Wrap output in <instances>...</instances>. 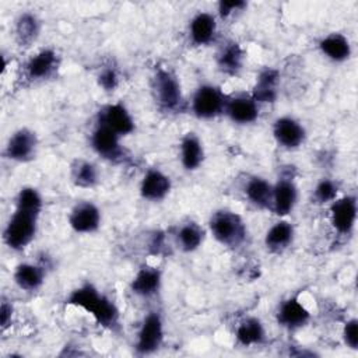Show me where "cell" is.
Masks as SVG:
<instances>
[{"instance_id": "484cf974", "label": "cell", "mask_w": 358, "mask_h": 358, "mask_svg": "<svg viewBox=\"0 0 358 358\" xmlns=\"http://www.w3.org/2000/svg\"><path fill=\"white\" fill-rule=\"evenodd\" d=\"M278 83H280V73L273 67H266L260 70L256 77L252 96L255 101L260 103H271L277 99L278 95Z\"/></svg>"}, {"instance_id": "4316f807", "label": "cell", "mask_w": 358, "mask_h": 358, "mask_svg": "<svg viewBox=\"0 0 358 358\" xmlns=\"http://www.w3.org/2000/svg\"><path fill=\"white\" fill-rule=\"evenodd\" d=\"M319 50L322 55L334 62L344 63L352 55V48L348 38L340 32H330L319 41Z\"/></svg>"}, {"instance_id": "52a82bcc", "label": "cell", "mask_w": 358, "mask_h": 358, "mask_svg": "<svg viewBox=\"0 0 358 358\" xmlns=\"http://www.w3.org/2000/svg\"><path fill=\"white\" fill-rule=\"evenodd\" d=\"M90 145L92 151L105 161L109 162H124L129 159L127 151L122 144V137L110 129L95 124L90 134Z\"/></svg>"}, {"instance_id": "277c9868", "label": "cell", "mask_w": 358, "mask_h": 358, "mask_svg": "<svg viewBox=\"0 0 358 358\" xmlns=\"http://www.w3.org/2000/svg\"><path fill=\"white\" fill-rule=\"evenodd\" d=\"M39 217L41 213L14 207V211L3 231V241L6 246L14 252H21L28 248L36 236Z\"/></svg>"}, {"instance_id": "6da1fadb", "label": "cell", "mask_w": 358, "mask_h": 358, "mask_svg": "<svg viewBox=\"0 0 358 358\" xmlns=\"http://www.w3.org/2000/svg\"><path fill=\"white\" fill-rule=\"evenodd\" d=\"M66 303L85 310L106 330L117 331L120 327V312L117 305L92 282H84L74 288L66 298Z\"/></svg>"}, {"instance_id": "4fadbf2b", "label": "cell", "mask_w": 358, "mask_h": 358, "mask_svg": "<svg viewBox=\"0 0 358 358\" xmlns=\"http://www.w3.org/2000/svg\"><path fill=\"white\" fill-rule=\"evenodd\" d=\"M273 137L281 148L296 150L305 143L306 130L298 119L285 115L274 120Z\"/></svg>"}, {"instance_id": "5bb4252c", "label": "cell", "mask_w": 358, "mask_h": 358, "mask_svg": "<svg viewBox=\"0 0 358 358\" xmlns=\"http://www.w3.org/2000/svg\"><path fill=\"white\" fill-rule=\"evenodd\" d=\"M298 203V186L289 173L281 175L273 183V203L271 211L278 217L289 215Z\"/></svg>"}, {"instance_id": "f1b7e54d", "label": "cell", "mask_w": 358, "mask_h": 358, "mask_svg": "<svg viewBox=\"0 0 358 358\" xmlns=\"http://www.w3.org/2000/svg\"><path fill=\"white\" fill-rule=\"evenodd\" d=\"M41 34V20L31 11L21 13L14 24V35L20 46L28 48L36 42Z\"/></svg>"}, {"instance_id": "8fae6325", "label": "cell", "mask_w": 358, "mask_h": 358, "mask_svg": "<svg viewBox=\"0 0 358 358\" xmlns=\"http://www.w3.org/2000/svg\"><path fill=\"white\" fill-rule=\"evenodd\" d=\"M96 123L110 129L120 137L129 136L136 130L134 117L122 102L103 105L96 113Z\"/></svg>"}, {"instance_id": "7402d4cb", "label": "cell", "mask_w": 358, "mask_h": 358, "mask_svg": "<svg viewBox=\"0 0 358 358\" xmlns=\"http://www.w3.org/2000/svg\"><path fill=\"white\" fill-rule=\"evenodd\" d=\"M295 239V228L287 220H278L264 234V246L270 253L281 255L285 252Z\"/></svg>"}, {"instance_id": "4dcf8cb0", "label": "cell", "mask_w": 358, "mask_h": 358, "mask_svg": "<svg viewBox=\"0 0 358 358\" xmlns=\"http://www.w3.org/2000/svg\"><path fill=\"white\" fill-rule=\"evenodd\" d=\"M340 183L331 178H322L312 190V203L317 206L330 204L338 197Z\"/></svg>"}, {"instance_id": "83f0119b", "label": "cell", "mask_w": 358, "mask_h": 358, "mask_svg": "<svg viewBox=\"0 0 358 358\" xmlns=\"http://www.w3.org/2000/svg\"><path fill=\"white\" fill-rule=\"evenodd\" d=\"M173 235L178 249L185 253L196 252L206 239V231L193 220L179 224Z\"/></svg>"}, {"instance_id": "1f68e13d", "label": "cell", "mask_w": 358, "mask_h": 358, "mask_svg": "<svg viewBox=\"0 0 358 358\" xmlns=\"http://www.w3.org/2000/svg\"><path fill=\"white\" fill-rule=\"evenodd\" d=\"M96 83L105 92H113L120 84V76L117 69L112 64L101 67L96 74Z\"/></svg>"}, {"instance_id": "8992f818", "label": "cell", "mask_w": 358, "mask_h": 358, "mask_svg": "<svg viewBox=\"0 0 358 358\" xmlns=\"http://www.w3.org/2000/svg\"><path fill=\"white\" fill-rule=\"evenodd\" d=\"M165 326L164 319L159 312H148L137 330L134 351L137 355H151L155 354L164 344Z\"/></svg>"}, {"instance_id": "5b68a950", "label": "cell", "mask_w": 358, "mask_h": 358, "mask_svg": "<svg viewBox=\"0 0 358 358\" xmlns=\"http://www.w3.org/2000/svg\"><path fill=\"white\" fill-rule=\"evenodd\" d=\"M227 98L228 95H225L218 85L210 83L200 84L192 95L190 110L197 119H215L224 115Z\"/></svg>"}, {"instance_id": "9c48e42d", "label": "cell", "mask_w": 358, "mask_h": 358, "mask_svg": "<svg viewBox=\"0 0 358 358\" xmlns=\"http://www.w3.org/2000/svg\"><path fill=\"white\" fill-rule=\"evenodd\" d=\"M60 66V57L56 50L45 48L34 53L24 63L22 74L31 83H41L52 78Z\"/></svg>"}, {"instance_id": "836d02e7", "label": "cell", "mask_w": 358, "mask_h": 358, "mask_svg": "<svg viewBox=\"0 0 358 358\" xmlns=\"http://www.w3.org/2000/svg\"><path fill=\"white\" fill-rule=\"evenodd\" d=\"M246 7H248V3L242 1V0H234V1H224L222 0V1L218 3V10L217 11H218V15L221 18H229L234 14L243 11Z\"/></svg>"}, {"instance_id": "603a6c76", "label": "cell", "mask_w": 358, "mask_h": 358, "mask_svg": "<svg viewBox=\"0 0 358 358\" xmlns=\"http://www.w3.org/2000/svg\"><path fill=\"white\" fill-rule=\"evenodd\" d=\"M204 145L194 131H187L179 144V159L185 171H197L204 162Z\"/></svg>"}, {"instance_id": "44dd1931", "label": "cell", "mask_w": 358, "mask_h": 358, "mask_svg": "<svg viewBox=\"0 0 358 358\" xmlns=\"http://www.w3.org/2000/svg\"><path fill=\"white\" fill-rule=\"evenodd\" d=\"M13 278L20 289L27 292H35L45 282L46 266H43L42 263L22 262L15 266Z\"/></svg>"}, {"instance_id": "f546056e", "label": "cell", "mask_w": 358, "mask_h": 358, "mask_svg": "<svg viewBox=\"0 0 358 358\" xmlns=\"http://www.w3.org/2000/svg\"><path fill=\"white\" fill-rule=\"evenodd\" d=\"M70 178L74 186L81 189H91L99 182V171L96 165L88 159H74L70 166Z\"/></svg>"}, {"instance_id": "d6986e66", "label": "cell", "mask_w": 358, "mask_h": 358, "mask_svg": "<svg viewBox=\"0 0 358 358\" xmlns=\"http://www.w3.org/2000/svg\"><path fill=\"white\" fill-rule=\"evenodd\" d=\"M218 24L215 15L200 11L189 22V39L194 46H207L215 41Z\"/></svg>"}, {"instance_id": "e575fe53", "label": "cell", "mask_w": 358, "mask_h": 358, "mask_svg": "<svg viewBox=\"0 0 358 358\" xmlns=\"http://www.w3.org/2000/svg\"><path fill=\"white\" fill-rule=\"evenodd\" d=\"M13 316H14L13 303L10 301L3 299L1 306H0V326H1V330H6L7 327H10L11 322H13Z\"/></svg>"}, {"instance_id": "7a4b0ae2", "label": "cell", "mask_w": 358, "mask_h": 358, "mask_svg": "<svg viewBox=\"0 0 358 358\" xmlns=\"http://www.w3.org/2000/svg\"><path fill=\"white\" fill-rule=\"evenodd\" d=\"M208 229L220 245L229 249H239L248 239L246 222L229 208L215 210L208 220Z\"/></svg>"}, {"instance_id": "30bf717a", "label": "cell", "mask_w": 358, "mask_h": 358, "mask_svg": "<svg viewBox=\"0 0 358 358\" xmlns=\"http://www.w3.org/2000/svg\"><path fill=\"white\" fill-rule=\"evenodd\" d=\"M329 206V217L333 229L338 235H350L354 231L358 214L355 194H345L337 197Z\"/></svg>"}, {"instance_id": "cb8c5ba5", "label": "cell", "mask_w": 358, "mask_h": 358, "mask_svg": "<svg viewBox=\"0 0 358 358\" xmlns=\"http://www.w3.org/2000/svg\"><path fill=\"white\" fill-rule=\"evenodd\" d=\"M243 194L248 201L260 210H270L273 203V183L259 175H252L245 180Z\"/></svg>"}, {"instance_id": "9a60e30c", "label": "cell", "mask_w": 358, "mask_h": 358, "mask_svg": "<svg viewBox=\"0 0 358 358\" xmlns=\"http://www.w3.org/2000/svg\"><path fill=\"white\" fill-rule=\"evenodd\" d=\"M101 222V210L90 200L76 203L69 214V225L77 234H94L99 229Z\"/></svg>"}, {"instance_id": "d6a6232c", "label": "cell", "mask_w": 358, "mask_h": 358, "mask_svg": "<svg viewBox=\"0 0 358 358\" xmlns=\"http://www.w3.org/2000/svg\"><path fill=\"white\" fill-rule=\"evenodd\" d=\"M341 338L348 348L358 350V320L355 317L348 319L343 324Z\"/></svg>"}, {"instance_id": "ffe728a7", "label": "cell", "mask_w": 358, "mask_h": 358, "mask_svg": "<svg viewBox=\"0 0 358 358\" xmlns=\"http://www.w3.org/2000/svg\"><path fill=\"white\" fill-rule=\"evenodd\" d=\"M245 50L235 41H225L215 53V64L222 74L238 76L245 64Z\"/></svg>"}, {"instance_id": "3957f363", "label": "cell", "mask_w": 358, "mask_h": 358, "mask_svg": "<svg viewBox=\"0 0 358 358\" xmlns=\"http://www.w3.org/2000/svg\"><path fill=\"white\" fill-rule=\"evenodd\" d=\"M152 98L162 112L178 113L185 109V98L179 78L165 67H155L151 76Z\"/></svg>"}, {"instance_id": "2e32d148", "label": "cell", "mask_w": 358, "mask_h": 358, "mask_svg": "<svg viewBox=\"0 0 358 358\" xmlns=\"http://www.w3.org/2000/svg\"><path fill=\"white\" fill-rule=\"evenodd\" d=\"M275 319L282 329L295 331L303 329L310 322V312L298 298L289 296L278 305Z\"/></svg>"}, {"instance_id": "7c38bea8", "label": "cell", "mask_w": 358, "mask_h": 358, "mask_svg": "<svg viewBox=\"0 0 358 358\" xmlns=\"http://www.w3.org/2000/svg\"><path fill=\"white\" fill-rule=\"evenodd\" d=\"M260 105L255 101L252 94L238 92L228 95L224 115L235 124L246 126L252 124L259 119Z\"/></svg>"}, {"instance_id": "e0dca14e", "label": "cell", "mask_w": 358, "mask_h": 358, "mask_svg": "<svg viewBox=\"0 0 358 358\" xmlns=\"http://www.w3.org/2000/svg\"><path fill=\"white\" fill-rule=\"evenodd\" d=\"M172 190V180L159 168H150L144 172L138 192L140 196L147 201H162Z\"/></svg>"}, {"instance_id": "ac0fdd59", "label": "cell", "mask_w": 358, "mask_h": 358, "mask_svg": "<svg viewBox=\"0 0 358 358\" xmlns=\"http://www.w3.org/2000/svg\"><path fill=\"white\" fill-rule=\"evenodd\" d=\"M162 288V271L157 266H141L130 281V291L138 298H152Z\"/></svg>"}, {"instance_id": "ba28073f", "label": "cell", "mask_w": 358, "mask_h": 358, "mask_svg": "<svg viewBox=\"0 0 358 358\" xmlns=\"http://www.w3.org/2000/svg\"><path fill=\"white\" fill-rule=\"evenodd\" d=\"M38 145L39 140L36 133L29 127H20L8 137L3 155L10 161L25 164L35 159Z\"/></svg>"}, {"instance_id": "d4e9b609", "label": "cell", "mask_w": 358, "mask_h": 358, "mask_svg": "<svg viewBox=\"0 0 358 358\" xmlns=\"http://www.w3.org/2000/svg\"><path fill=\"white\" fill-rule=\"evenodd\" d=\"M266 327L256 316H246L235 327V341L238 345L249 348L262 345L266 341Z\"/></svg>"}]
</instances>
